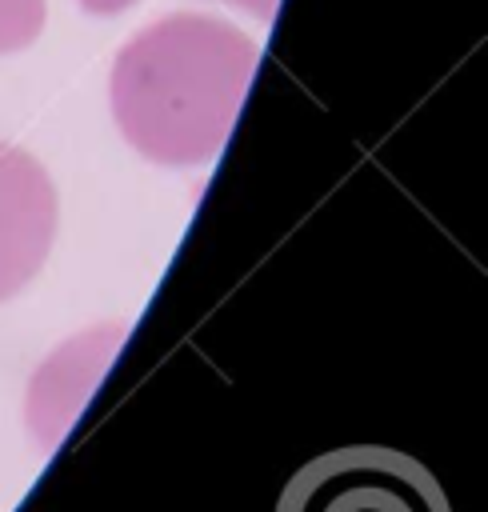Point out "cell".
I'll return each mask as SVG.
<instances>
[{
  "label": "cell",
  "instance_id": "6da1fadb",
  "mask_svg": "<svg viewBox=\"0 0 488 512\" xmlns=\"http://www.w3.org/2000/svg\"><path fill=\"white\" fill-rule=\"evenodd\" d=\"M256 64L260 48L236 24L204 12L160 16L112 60V120L152 164H208L240 116Z\"/></svg>",
  "mask_w": 488,
  "mask_h": 512
},
{
  "label": "cell",
  "instance_id": "7a4b0ae2",
  "mask_svg": "<svg viewBox=\"0 0 488 512\" xmlns=\"http://www.w3.org/2000/svg\"><path fill=\"white\" fill-rule=\"evenodd\" d=\"M276 512H452V504L416 456L388 444H344L300 464Z\"/></svg>",
  "mask_w": 488,
  "mask_h": 512
},
{
  "label": "cell",
  "instance_id": "3957f363",
  "mask_svg": "<svg viewBox=\"0 0 488 512\" xmlns=\"http://www.w3.org/2000/svg\"><path fill=\"white\" fill-rule=\"evenodd\" d=\"M60 224V200L48 168L0 140V304L24 292L44 268Z\"/></svg>",
  "mask_w": 488,
  "mask_h": 512
},
{
  "label": "cell",
  "instance_id": "277c9868",
  "mask_svg": "<svg viewBox=\"0 0 488 512\" xmlns=\"http://www.w3.org/2000/svg\"><path fill=\"white\" fill-rule=\"evenodd\" d=\"M120 344H124V324H96L52 348L48 360H40V368L28 380V404H24L28 432L40 452H52L64 440L68 424L84 408L88 392L96 388L100 372L112 364Z\"/></svg>",
  "mask_w": 488,
  "mask_h": 512
},
{
  "label": "cell",
  "instance_id": "5b68a950",
  "mask_svg": "<svg viewBox=\"0 0 488 512\" xmlns=\"http://www.w3.org/2000/svg\"><path fill=\"white\" fill-rule=\"evenodd\" d=\"M48 20V4L44 0H0V56L8 52H24Z\"/></svg>",
  "mask_w": 488,
  "mask_h": 512
},
{
  "label": "cell",
  "instance_id": "8992f818",
  "mask_svg": "<svg viewBox=\"0 0 488 512\" xmlns=\"http://www.w3.org/2000/svg\"><path fill=\"white\" fill-rule=\"evenodd\" d=\"M224 4H232V8H244L248 16H256V20H272L276 16V8H280V0H224Z\"/></svg>",
  "mask_w": 488,
  "mask_h": 512
},
{
  "label": "cell",
  "instance_id": "52a82bcc",
  "mask_svg": "<svg viewBox=\"0 0 488 512\" xmlns=\"http://www.w3.org/2000/svg\"><path fill=\"white\" fill-rule=\"evenodd\" d=\"M88 16H116V12H124V8H132L136 0H76Z\"/></svg>",
  "mask_w": 488,
  "mask_h": 512
}]
</instances>
